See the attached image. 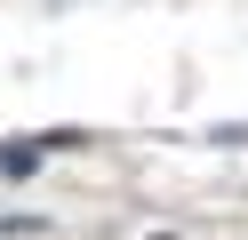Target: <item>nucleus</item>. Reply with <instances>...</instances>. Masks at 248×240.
Masks as SVG:
<instances>
[{
	"mask_svg": "<svg viewBox=\"0 0 248 240\" xmlns=\"http://www.w3.org/2000/svg\"><path fill=\"white\" fill-rule=\"evenodd\" d=\"M32 160H40V144H8V152H0V168H8V176H24Z\"/></svg>",
	"mask_w": 248,
	"mask_h": 240,
	"instance_id": "nucleus-1",
	"label": "nucleus"
}]
</instances>
